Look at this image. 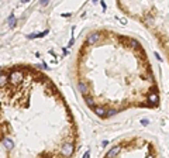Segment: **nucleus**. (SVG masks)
<instances>
[{"label": "nucleus", "mask_w": 169, "mask_h": 158, "mask_svg": "<svg viewBox=\"0 0 169 158\" xmlns=\"http://www.w3.org/2000/svg\"><path fill=\"white\" fill-rule=\"evenodd\" d=\"M72 153H73V146H72L71 143H66V144L62 146V148H61V154H62L63 157H71Z\"/></svg>", "instance_id": "f03ea898"}, {"label": "nucleus", "mask_w": 169, "mask_h": 158, "mask_svg": "<svg viewBox=\"0 0 169 158\" xmlns=\"http://www.w3.org/2000/svg\"><path fill=\"white\" fill-rule=\"evenodd\" d=\"M85 102H86V103H87L90 107H93V103H94V102H93V97H90V96L85 95Z\"/></svg>", "instance_id": "9b49d317"}, {"label": "nucleus", "mask_w": 169, "mask_h": 158, "mask_svg": "<svg viewBox=\"0 0 169 158\" xmlns=\"http://www.w3.org/2000/svg\"><path fill=\"white\" fill-rule=\"evenodd\" d=\"M48 4V0H42V6H47Z\"/></svg>", "instance_id": "a211bd4d"}, {"label": "nucleus", "mask_w": 169, "mask_h": 158, "mask_svg": "<svg viewBox=\"0 0 169 158\" xmlns=\"http://www.w3.org/2000/svg\"><path fill=\"white\" fill-rule=\"evenodd\" d=\"M147 158H154L152 155H147Z\"/></svg>", "instance_id": "aec40b11"}, {"label": "nucleus", "mask_w": 169, "mask_h": 158, "mask_svg": "<svg viewBox=\"0 0 169 158\" xmlns=\"http://www.w3.org/2000/svg\"><path fill=\"white\" fill-rule=\"evenodd\" d=\"M83 158H90V153H89V151H86V153H85V155H83Z\"/></svg>", "instance_id": "2eb2a0df"}, {"label": "nucleus", "mask_w": 169, "mask_h": 158, "mask_svg": "<svg viewBox=\"0 0 169 158\" xmlns=\"http://www.w3.org/2000/svg\"><path fill=\"white\" fill-rule=\"evenodd\" d=\"M120 21H121L123 24H126V23H127V20H126V18H120Z\"/></svg>", "instance_id": "6ab92c4d"}, {"label": "nucleus", "mask_w": 169, "mask_h": 158, "mask_svg": "<svg viewBox=\"0 0 169 158\" xmlns=\"http://www.w3.org/2000/svg\"><path fill=\"white\" fill-rule=\"evenodd\" d=\"M120 151H121V146H116V147H113V148L106 154V158H114Z\"/></svg>", "instance_id": "7ed1b4c3"}, {"label": "nucleus", "mask_w": 169, "mask_h": 158, "mask_svg": "<svg viewBox=\"0 0 169 158\" xmlns=\"http://www.w3.org/2000/svg\"><path fill=\"white\" fill-rule=\"evenodd\" d=\"M148 100L157 105V103L159 102V96H158V93H149V95H148Z\"/></svg>", "instance_id": "423d86ee"}, {"label": "nucleus", "mask_w": 169, "mask_h": 158, "mask_svg": "<svg viewBox=\"0 0 169 158\" xmlns=\"http://www.w3.org/2000/svg\"><path fill=\"white\" fill-rule=\"evenodd\" d=\"M100 40V34L99 32H92L89 37H87V42L90 44V45H93V44H96L97 41Z\"/></svg>", "instance_id": "20e7f679"}, {"label": "nucleus", "mask_w": 169, "mask_h": 158, "mask_svg": "<svg viewBox=\"0 0 169 158\" xmlns=\"http://www.w3.org/2000/svg\"><path fill=\"white\" fill-rule=\"evenodd\" d=\"M8 81H10L11 83H17V82L23 81V72H20V71H13V72L10 73V76H8Z\"/></svg>", "instance_id": "f257e3e1"}, {"label": "nucleus", "mask_w": 169, "mask_h": 158, "mask_svg": "<svg viewBox=\"0 0 169 158\" xmlns=\"http://www.w3.org/2000/svg\"><path fill=\"white\" fill-rule=\"evenodd\" d=\"M78 88H79V92H82V93H83V96H85V95H86V92H87V85H86V83H83V82H79Z\"/></svg>", "instance_id": "6e6552de"}, {"label": "nucleus", "mask_w": 169, "mask_h": 158, "mask_svg": "<svg viewBox=\"0 0 169 158\" xmlns=\"http://www.w3.org/2000/svg\"><path fill=\"white\" fill-rule=\"evenodd\" d=\"M8 24H10L11 27H14V25L17 24V23H16V20H14V16H13V14H11L10 17H8Z\"/></svg>", "instance_id": "f8f14e48"}, {"label": "nucleus", "mask_w": 169, "mask_h": 158, "mask_svg": "<svg viewBox=\"0 0 169 158\" xmlns=\"http://www.w3.org/2000/svg\"><path fill=\"white\" fill-rule=\"evenodd\" d=\"M130 42H131V45H133L134 48H138V47H140L138 41H137V40H134V38H131V40H130Z\"/></svg>", "instance_id": "ddd939ff"}, {"label": "nucleus", "mask_w": 169, "mask_h": 158, "mask_svg": "<svg viewBox=\"0 0 169 158\" xmlns=\"http://www.w3.org/2000/svg\"><path fill=\"white\" fill-rule=\"evenodd\" d=\"M114 114H117V110H114V109H110L106 112V116H114Z\"/></svg>", "instance_id": "4468645a"}, {"label": "nucleus", "mask_w": 169, "mask_h": 158, "mask_svg": "<svg viewBox=\"0 0 169 158\" xmlns=\"http://www.w3.org/2000/svg\"><path fill=\"white\" fill-rule=\"evenodd\" d=\"M141 124H142V126H147V124H148V120H141Z\"/></svg>", "instance_id": "dca6fc26"}, {"label": "nucleus", "mask_w": 169, "mask_h": 158, "mask_svg": "<svg viewBox=\"0 0 169 158\" xmlns=\"http://www.w3.org/2000/svg\"><path fill=\"white\" fill-rule=\"evenodd\" d=\"M73 42H75V40H73V38H72V40H71V41H69V47H72V45H73Z\"/></svg>", "instance_id": "f3484780"}, {"label": "nucleus", "mask_w": 169, "mask_h": 158, "mask_svg": "<svg viewBox=\"0 0 169 158\" xmlns=\"http://www.w3.org/2000/svg\"><path fill=\"white\" fill-rule=\"evenodd\" d=\"M93 112H94L97 116H100V117H104V116H106V110H104L103 107H100V106L93 107Z\"/></svg>", "instance_id": "39448f33"}, {"label": "nucleus", "mask_w": 169, "mask_h": 158, "mask_svg": "<svg viewBox=\"0 0 169 158\" xmlns=\"http://www.w3.org/2000/svg\"><path fill=\"white\" fill-rule=\"evenodd\" d=\"M45 34H48V30H45V31H42V32H38V34H30L28 35V38H39V37H44Z\"/></svg>", "instance_id": "9d476101"}, {"label": "nucleus", "mask_w": 169, "mask_h": 158, "mask_svg": "<svg viewBox=\"0 0 169 158\" xmlns=\"http://www.w3.org/2000/svg\"><path fill=\"white\" fill-rule=\"evenodd\" d=\"M1 141H3V144H4V147H7L8 150H11V148L14 147V143H13L10 138H3Z\"/></svg>", "instance_id": "0eeeda50"}, {"label": "nucleus", "mask_w": 169, "mask_h": 158, "mask_svg": "<svg viewBox=\"0 0 169 158\" xmlns=\"http://www.w3.org/2000/svg\"><path fill=\"white\" fill-rule=\"evenodd\" d=\"M7 81H8V76L6 73H0V86H6Z\"/></svg>", "instance_id": "1a4fd4ad"}]
</instances>
